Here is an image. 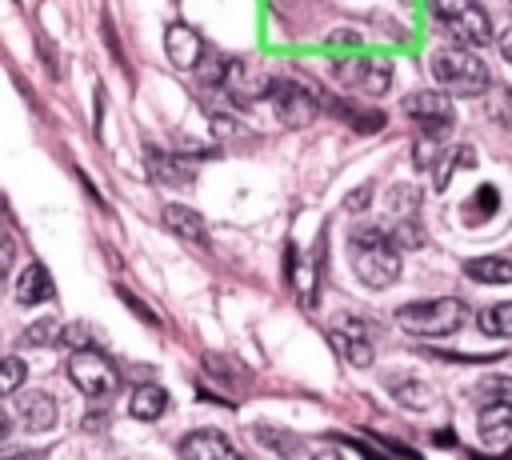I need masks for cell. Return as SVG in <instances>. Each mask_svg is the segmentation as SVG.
<instances>
[{
    "instance_id": "6da1fadb",
    "label": "cell",
    "mask_w": 512,
    "mask_h": 460,
    "mask_svg": "<svg viewBox=\"0 0 512 460\" xmlns=\"http://www.w3.org/2000/svg\"><path fill=\"white\" fill-rule=\"evenodd\" d=\"M352 268L368 288H388L400 276V252L392 236L380 228H360L352 236Z\"/></svg>"
},
{
    "instance_id": "7a4b0ae2",
    "label": "cell",
    "mask_w": 512,
    "mask_h": 460,
    "mask_svg": "<svg viewBox=\"0 0 512 460\" xmlns=\"http://www.w3.org/2000/svg\"><path fill=\"white\" fill-rule=\"evenodd\" d=\"M464 320H468V308L456 296H436V300H416L396 308V324L412 336H448Z\"/></svg>"
},
{
    "instance_id": "3957f363",
    "label": "cell",
    "mask_w": 512,
    "mask_h": 460,
    "mask_svg": "<svg viewBox=\"0 0 512 460\" xmlns=\"http://www.w3.org/2000/svg\"><path fill=\"white\" fill-rule=\"evenodd\" d=\"M432 76L444 92L452 96H480L488 88V68L480 56L464 52V48H440L432 56Z\"/></svg>"
},
{
    "instance_id": "277c9868",
    "label": "cell",
    "mask_w": 512,
    "mask_h": 460,
    "mask_svg": "<svg viewBox=\"0 0 512 460\" xmlns=\"http://www.w3.org/2000/svg\"><path fill=\"white\" fill-rule=\"evenodd\" d=\"M432 8H436V16L444 20V28H448L452 36H460L464 44L484 48V44L492 40V20H488V12L480 8V0H432Z\"/></svg>"
},
{
    "instance_id": "5b68a950",
    "label": "cell",
    "mask_w": 512,
    "mask_h": 460,
    "mask_svg": "<svg viewBox=\"0 0 512 460\" xmlns=\"http://www.w3.org/2000/svg\"><path fill=\"white\" fill-rule=\"evenodd\" d=\"M68 376H72V384H76L88 400H104V396L116 388V368H112L108 356L96 352V348L72 352V356H68Z\"/></svg>"
},
{
    "instance_id": "8992f818",
    "label": "cell",
    "mask_w": 512,
    "mask_h": 460,
    "mask_svg": "<svg viewBox=\"0 0 512 460\" xmlns=\"http://www.w3.org/2000/svg\"><path fill=\"white\" fill-rule=\"evenodd\" d=\"M404 112L416 120V128L428 140H440L456 124V112H452L448 92H412V96H404Z\"/></svg>"
},
{
    "instance_id": "52a82bcc",
    "label": "cell",
    "mask_w": 512,
    "mask_h": 460,
    "mask_svg": "<svg viewBox=\"0 0 512 460\" xmlns=\"http://www.w3.org/2000/svg\"><path fill=\"white\" fill-rule=\"evenodd\" d=\"M272 104H276V116L292 128H304L312 116H316V96L292 80H272Z\"/></svg>"
},
{
    "instance_id": "ba28073f",
    "label": "cell",
    "mask_w": 512,
    "mask_h": 460,
    "mask_svg": "<svg viewBox=\"0 0 512 460\" xmlns=\"http://www.w3.org/2000/svg\"><path fill=\"white\" fill-rule=\"evenodd\" d=\"M180 456H184V460H244V456L236 452V444H232L224 432H216V428H196V432H188L184 444H180Z\"/></svg>"
},
{
    "instance_id": "9c48e42d",
    "label": "cell",
    "mask_w": 512,
    "mask_h": 460,
    "mask_svg": "<svg viewBox=\"0 0 512 460\" xmlns=\"http://www.w3.org/2000/svg\"><path fill=\"white\" fill-rule=\"evenodd\" d=\"M164 48H168V60H172L176 68H196L200 56H204L200 36H196L188 24H180V20L164 28Z\"/></svg>"
},
{
    "instance_id": "30bf717a",
    "label": "cell",
    "mask_w": 512,
    "mask_h": 460,
    "mask_svg": "<svg viewBox=\"0 0 512 460\" xmlns=\"http://www.w3.org/2000/svg\"><path fill=\"white\" fill-rule=\"evenodd\" d=\"M12 412H16L20 424L32 428V432H48V428L56 424V400H52L48 392H24V396L12 404Z\"/></svg>"
},
{
    "instance_id": "8fae6325",
    "label": "cell",
    "mask_w": 512,
    "mask_h": 460,
    "mask_svg": "<svg viewBox=\"0 0 512 460\" xmlns=\"http://www.w3.org/2000/svg\"><path fill=\"white\" fill-rule=\"evenodd\" d=\"M332 344H336V352H340L348 364H356V368H368V364H372V348H368V340H364V324H360V320H344V324L332 332Z\"/></svg>"
},
{
    "instance_id": "7c38bea8",
    "label": "cell",
    "mask_w": 512,
    "mask_h": 460,
    "mask_svg": "<svg viewBox=\"0 0 512 460\" xmlns=\"http://www.w3.org/2000/svg\"><path fill=\"white\" fill-rule=\"evenodd\" d=\"M340 76L352 80V84L364 88V92H388L392 68H388L384 60H356V64H340Z\"/></svg>"
},
{
    "instance_id": "4fadbf2b",
    "label": "cell",
    "mask_w": 512,
    "mask_h": 460,
    "mask_svg": "<svg viewBox=\"0 0 512 460\" xmlns=\"http://www.w3.org/2000/svg\"><path fill=\"white\" fill-rule=\"evenodd\" d=\"M480 436H484V444H492V448H500V444H508V436H512V404H480Z\"/></svg>"
},
{
    "instance_id": "5bb4252c",
    "label": "cell",
    "mask_w": 512,
    "mask_h": 460,
    "mask_svg": "<svg viewBox=\"0 0 512 460\" xmlns=\"http://www.w3.org/2000/svg\"><path fill=\"white\" fill-rule=\"evenodd\" d=\"M164 224L180 236V240H188V244H208V228H204V220H200V212H192V208H184V204H168L164 208Z\"/></svg>"
},
{
    "instance_id": "9a60e30c",
    "label": "cell",
    "mask_w": 512,
    "mask_h": 460,
    "mask_svg": "<svg viewBox=\"0 0 512 460\" xmlns=\"http://www.w3.org/2000/svg\"><path fill=\"white\" fill-rule=\"evenodd\" d=\"M284 268H288V280H292V288H296V300L304 304V308H316V264L308 260H300L296 256V248H288L284 252Z\"/></svg>"
},
{
    "instance_id": "2e32d148",
    "label": "cell",
    "mask_w": 512,
    "mask_h": 460,
    "mask_svg": "<svg viewBox=\"0 0 512 460\" xmlns=\"http://www.w3.org/2000/svg\"><path fill=\"white\" fill-rule=\"evenodd\" d=\"M16 300H20V304L52 300V276H48L44 264H28V268L16 276Z\"/></svg>"
},
{
    "instance_id": "e0dca14e",
    "label": "cell",
    "mask_w": 512,
    "mask_h": 460,
    "mask_svg": "<svg viewBox=\"0 0 512 460\" xmlns=\"http://www.w3.org/2000/svg\"><path fill=\"white\" fill-rule=\"evenodd\" d=\"M128 412H132L136 420H160V416L168 412V392H164L160 384H140V388L132 392V400H128Z\"/></svg>"
},
{
    "instance_id": "ac0fdd59",
    "label": "cell",
    "mask_w": 512,
    "mask_h": 460,
    "mask_svg": "<svg viewBox=\"0 0 512 460\" xmlns=\"http://www.w3.org/2000/svg\"><path fill=\"white\" fill-rule=\"evenodd\" d=\"M464 272L472 280H484V284H512V260L504 256H480V260H468Z\"/></svg>"
},
{
    "instance_id": "d6986e66",
    "label": "cell",
    "mask_w": 512,
    "mask_h": 460,
    "mask_svg": "<svg viewBox=\"0 0 512 460\" xmlns=\"http://www.w3.org/2000/svg\"><path fill=\"white\" fill-rule=\"evenodd\" d=\"M148 168H152V176H156V180H164V184H192V168H188V164H180V160H176V156H168V152L148 148Z\"/></svg>"
},
{
    "instance_id": "ffe728a7",
    "label": "cell",
    "mask_w": 512,
    "mask_h": 460,
    "mask_svg": "<svg viewBox=\"0 0 512 460\" xmlns=\"http://www.w3.org/2000/svg\"><path fill=\"white\" fill-rule=\"evenodd\" d=\"M388 388H392V396H396L404 408H432V388H424V384H416V380L392 376Z\"/></svg>"
},
{
    "instance_id": "44dd1931",
    "label": "cell",
    "mask_w": 512,
    "mask_h": 460,
    "mask_svg": "<svg viewBox=\"0 0 512 460\" xmlns=\"http://www.w3.org/2000/svg\"><path fill=\"white\" fill-rule=\"evenodd\" d=\"M476 324H480V332H488V336H512V300L488 304Z\"/></svg>"
},
{
    "instance_id": "7402d4cb",
    "label": "cell",
    "mask_w": 512,
    "mask_h": 460,
    "mask_svg": "<svg viewBox=\"0 0 512 460\" xmlns=\"http://www.w3.org/2000/svg\"><path fill=\"white\" fill-rule=\"evenodd\" d=\"M480 404H512V376H484L476 384Z\"/></svg>"
},
{
    "instance_id": "603a6c76",
    "label": "cell",
    "mask_w": 512,
    "mask_h": 460,
    "mask_svg": "<svg viewBox=\"0 0 512 460\" xmlns=\"http://www.w3.org/2000/svg\"><path fill=\"white\" fill-rule=\"evenodd\" d=\"M496 204H500L496 188H492V184H480V188H476V196H472V204H468V220H476V216H492V212H496Z\"/></svg>"
},
{
    "instance_id": "cb8c5ba5",
    "label": "cell",
    "mask_w": 512,
    "mask_h": 460,
    "mask_svg": "<svg viewBox=\"0 0 512 460\" xmlns=\"http://www.w3.org/2000/svg\"><path fill=\"white\" fill-rule=\"evenodd\" d=\"M56 336H60V324L56 320H36V324L24 328V344H56Z\"/></svg>"
},
{
    "instance_id": "d4e9b609",
    "label": "cell",
    "mask_w": 512,
    "mask_h": 460,
    "mask_svg": "<svg viewBox=\"0 0 512 460\" xmlns=\"http://www.w3.org/2000/svg\"><path fill=\"white\" fill-rule=\"evenodd\" d=\"M260 440L268 448H276L284 460H296L300 456V440H284V432H276V428H260Z\"/></svg>"
},
{
    "instance_id": "484cf974",
    "label": "cell",
    "mask_w": 512,
    "mask_h": 460,
    "mask_svg": "<svg viewBox=\"0 0 512 460\" xmlns=\"http://www.w3.org/2000/svg\"><path fill=\"white\" fill-rule=\"evenodd\" d=\"M20 380H24V360H20V356H8L4 368H0V388L12 396V392L20 388Z\"/></svg>"
},
{
    "instance_id": "4316f807",
    "label": "cell",
    "mask_w": 512,
    "mask_h": 460,
    "mask_svg": "<svg viewBox=\"0 0 512 460\" xmlns=\"http://www.w3.org/2000/svg\"><path fill=\"white\" fill-rule=\"evenodd\" d=\"M392 244H400V248H420V244H424V232H420L412 220H400L396 232H392Z\"/></svg>"
},
{
    "instance_id": "83f0119b",
    "label": "cell",
    "mask_w": 512,
    "mask_h": 460,
    "mask_svg": "<svg viewBox=\"0 0 512 460\" xmlns=\"http://www.w3.org/2000/svg\"><path fill=\"white\" fill-rule=\"evenodd\" d=\"M432 440H436V444H440V448H444V444H448V448H452V444H456V432H452V428H440V432H436V436H432Z\"/></svg>"
},
{
    "instance_id": "f1b7e54d",
    "label": "cell",
    "mask_w": 512,
    "mask_h": 460,
    "mask_svg": "<svg viewBox=\"0 0 512 460\" xmlns=\"http://www.w3.org/2000/svg\"><path fill=\"white\" fill-rule=\"evenodd\" d=\"M368 196H372V192H368V188H360L356 196H348V208H364V204H368Z\"/></svg>"
},
{
    "instance_id": "f546056e",
    "label": "cell",
    "mask_w": 512,
    "mask_h": 460,
    "mask_svg": "<svg viewBox=\"0 0 512 460\" xmlns=\"http://www.w3.org/2000/svg\"><path fill=\"white\" fill-rule=\"evenodd\" d=\"M500 120H504V128L512 132V96H504V108H500Z\"/></svg>"
},
{
    "instance_id": "4dcf8cb0",
    "label": "cell",
    "mask_w": 512,
    "mask_h": 460,
    "mask_svg": "<svg viewBox=\"0 0 512 460\" xmlns=\"http://www.w3.org/2000/svg\"><path fill=\"white\" fill-rule=\"evenodd\" d=\"M500 52H504V60L512 64V28H508V32L500 36Z\"/></svg>"
},
{
    "instance_id": "1f68e13d",
    "label": "cell",
    "mask_w": 512,
    "mask_h": 460,
    "mask_svg": "<svg viewBox=\"0 0 512 460\" xmlns=\"http://www.w3.org/2000/svg\"><path fill=\"white\" fill-rule=\"evenodd\" d=\"M312 460H344V456H340V452H336V448H320V452H316V456H312Z\"/></svg>"
},
{
    "instance_id": "d6a6232c",
    "label": "cell",
    "mask_w": 512,
    "mask_h": 460,
    "mask_svg": "<svg viewBox=\"0 0 512 460\" xmlns=\"http://www.w3.org/2000/svg\"><path fill=\"white\" fill-rule=\"evenodd\" d=\"M84 428H88V432H92V428H104V416H88Z\"/></svg>"
}]
</instances>
